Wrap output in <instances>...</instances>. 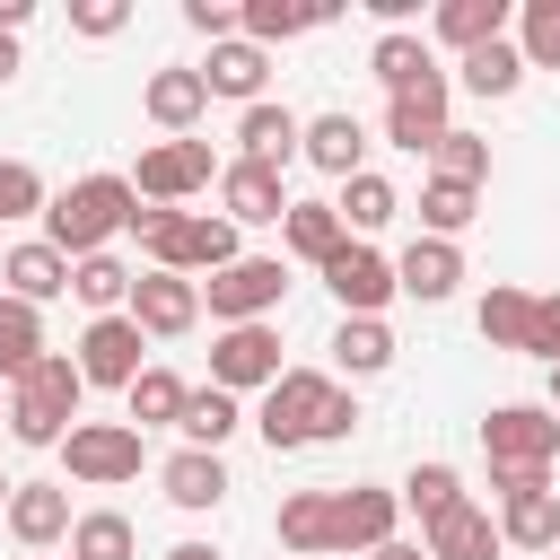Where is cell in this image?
I'll return each instance as SVG.
<instances>
[{"label": "cell", "mask_w": 560, "mask_h": 560, "mask_svg": "<svg viewBox=\"0 0 560 560\" xmlns=\"http://www.w3.org/2000/svg\"><path fill=\"white\" fill-rule=\"evenodd\" d=\"M446 105H455V79H429V88H411V96H385V140L411 149V158H429V149L455 131Z\"/></svg>", "instance_id": "5bb4252c"}, {"label": "cell", "mask_w": 560, "mask_h": 560, "mask_svg": "<svg viewBox=\"0 0 560 560\" xmlns=\"http://www.w3.org/2000/svg\"><path fill=\"white\" fill-rule=\"evenodd\" d=\"M35 359H44V306L0 298V385H18Z\"/></svg>", "instance_id": "8d00e7d4"}, {"label": "cell", "mask_w": 560, "mask_h": 560, "mask_svg": "<svg viewBox=\"0 0 560 560\" xmlns=\"http://www.w3.org/2000/svg\"><path fill=\"white\" fill-rule=\"evenodd\" d=\"M525 359L560 368V289H551V298H534V315H525Z\"/></svg>", "instance_id": "ee69618b"}, {"label": "cell", "mask_w": 560, "mask_h": 560, "mask_svg": "<svg viewBox=\"0 0 560 560\" xmlns=\"http://www.w3.org/2000/svg\"><path fill=\"white\" fill-rule=\"evenodd\" d=\"M385 368H394V332H385V315H341V324H332V376L359 385V376H385Z\"/></svg>", "instance_id": "484cf974"}, {"label": "cell", "mask_w": 560, "mask_h": 560, "mask_svg": "<svg viewBox=\"0 0 560 560\" xmlns=\"http://www.w3.org/2000/svg\"><path fill=\"white\" fill-rule=\"evenodd\" d=\"M184 394H192V385H184L175 368H140V376L122 385V411H131V429L149 438V429H175V420H184Z\"/></svg>", "instance_id": "f546056e"}, {"label": "cell", "mask_w": 560, "mask_h": 560, "mask_svg": "<svg viewBox=\"0 0 560 560\" xmlns=\"http://www.w3.org/2000/svg\"><path fill=\"white\" fill-rule=\"evenodd\" d=\"M280 210H289V184L271 166H254V158L219 166V219L228 228H280Z\"/></svg>", "instance_id": "4fadbf2b"}, {"label": "cell", "mask_w": 560, "mask_h": 560, "mask_svg": "<svg viewBox=\"0 0 560 560\" xmlns=\"http://www.w3.org/2000/svg\"><path fill=\"white\" fill-rule=\"evenodd\" d=\"M210 385L219 394H271L280 385V324H228L210 341Z\"/></svg>", "instance_id": "ba28073f"}, {"label": "cell", "mask_w": 560, "mask_h": 560, "mask_svg": "<svg viewBox=\"0 0 560 560\" xmlns=\"http://www.w3.org/2000/svg\"><path fill=\"white\" fill-rule=\"evenodd\" d=\"M254 429H262L271 455H298V446L350 438V429H359V402H350V385H341L332 368H280V385L262 394Z\"/></svg>", "instance_id": "6da1fadb"}, {"label": "cell", "mask_w": 560, "mask_h": 560, "mask_svg": "<svg viewBox=\"0 0 560 560\" xmlns=\"http://www.w3.org/2000/svg\"><path fill=\"white\" fill-rule=\"evenodd\" d=\"M280 542L298 560H324L332 551V490H289L280 499Z\"/></svg>", "instance_id": "d6a6232c"}, {"label": "cell", "mask_w": 560, "mask_h": 560, "mask_svg": "<svg viewBox=\"0 0 560 560\" xmlns=\"http://www.w3.org/2000/svg\"><path fill=\"white\" fill-rule=\"evenodd\" d=\"M280 245L298 254V262H332V245H341V219H332V201H289L280 210Z\"/></svg>", "instance_id": "e575fe53"}, {"label": "cell", "mask_w": 560, "mask_h": 560, "mask_svg": "<svg viewBox=\"0 0 560 560\" xmlns=\"http://www.w3.org/2000/svg\"><path fill=\"white\" fill-rule=\"evenodd\" d=\"M35 560H44V551H35Z\"/></svg>", "instance_id": "9f6ffc18"}, {"label": "cell", "mask_w": 560, "mask_h": 560, "mask_svg": "<svg viewBox=\"0 0 560 560\" xmlns=\"http://www.w3.org/2000/svg\"><path fill=\"white\" fill-rule=\"evenodd\" d=\"M508 44L525 52V70H560V0H525Z\"/></svg>", "instance_id": "ab89813d"}, {"label": "cell", "mask_w": 560, "mask_h": 560, "mask_svg": "<svg viewBox=\"0 0 560 560\" xmlns=\"http://www.w3.org/2000/svg\"><path fill=\"white\" fill-rule=\"evenodd\" d=\"M0 280H9L0 298H18V306H52V298L70 289V254H52L44 236H26V245L0 254Z\"/></svg>", "instance_id": "d6986e66"}, {"label": "cell", "mask_w": 560, "mask_h": 560, "mask_svg": "<svg viewBox=\"0 0 560 560\" xmlns=\"http://www.w3.org/2000/svg\"><path fill=\"white\" fill-rule=\"evenodd\" d=\"M70 26L105 44V35H122V26H131V9H122V0H79V9H70Z\"/></svg>", "instance_id": "f6af8a7d"}, {"label": "cell", "mask_w": 560, "mask_h": 560, "mask_svg": "<svg viewBox=\"0 0 560 560\" xmlns=\"http://www.w3.org/2000/svg\"><path fill=\"white\" fill-rule=\"evenodd\" d=\"M9 534H18L26 551L70 542V490H61V481H18V490H9Z\"/></svg>", "instance_id": "ffe728a7"}, {"label": "cell", "mask_w": 560, "mask_h": 560, "mask_svg": "<svg viewBox=\"0 0 560 560\" xmlns=\"http://www.w3.org/2000/svg\"><path fill=\"white\" fill-rule=\"evenodd\" d=\"M44 175L26 166V158H0V228H18V219H44Z\"/></svg>", "instance_id": "7bdbcfd3"}, {"label": "cell", "mask_w": 560, "mask_h": 560, "mask_svg": "<svg viewBox=\"0 0 560 560\" xmlns=\"http://www.w3.org/2000/svg\"><path fill=\"white\" fill-rule=\"evenodd\" d=\"M394 499H402V508H411V516H420V525H438V516H446V508H455V499H464V472H455V464H438V455H429V464H411V481H402V490H394Z\"/></svg>", "instance_id": "f35d334b"}, {"label": "cell", "mask_w": 560, "mask_h": 560, "mask_svg": "<svg viewBox=\"0 0 560 560\" xmlns=\"http://www.w3.org/2000/svg\"><path fill=\"white\" fill-rule=\"evenodd\" d=\"M166 560H219V551H210V542H175Z\"/></svg>", "instance_id": "f907efd6"}, {"label": "cell", "mask_w": 560, "mask_h": 560, "mask_svg": "<svg viewBox=\"0 0 560 560\" xmlns=\"http://www.w3.org/2000/svg\"><path fill=\"white\" fill-rule=\"evenodd\" d=\"M184 26L210 35V44H228L236 35V0H184Z\"/></svg>", "instance_id": "bcb514c9"}, {"label": "cell", "mask_w": 560, "mask_h": 560, "mask_svg": "<svg viewBox=\"0 0 560 560\" xmlns=\"http://www.w3.org/2000/svg\"><path fill=\"white\" fill-rule=\"evenodd\" d=\"M26 18H35V0H0V35H18Z\"/></svg>", "instance_id": "7dc6e473"}, {"label": "cell", "mask_w": 560, "mask_h": 560, "mask_svg": "<svg viewBox=\"0 0 560 560\" xmlns=\"http://www.w3.org/2000/svg\"><path fill=\"white\" fill-rule=\"evenodd\" d=\"M455 88H464V96H516V88H525V52H516L508 35L481 44V52H464V61H455Z\"/></svg>", "instance_id": "836d02e7"}, {"label": "cell", "mask_w": 560, "mask_h": 560, "mask_svg": "<svg viewBox=\"0 0 560 560\" xmlns=\"http://www.w3.org/2000/svg\"><path fill=\"white\" fill-rule=\"evenodd\" d=\"M131 280H140V271H131L122 254H88V262H70V298H79L88 315H122V306H131Z\"/></svg>", "instance_id": "4dcf8cb0"}, {"label": "cell", "mask_w": 560, "mask_h": 560, "mask_svg": "<svg viewBox=\"0 0 560 560\" xmlns=\"http://www.w3.org/2000/svg\"><path fill=\"white\" fill-rule=\"evenodd\" d=\"M140 105H149V122H158L166 140H192V122L210 114V88H201V70H184V61H166V70H149V88H140Z\"/></svg>", "instance_id": "e0dca14e"}, {"label": "cell", "mask_w": 560, "mask_h": 560, "mask_svg": "<svg viewBox=\"0 0 560 560\" xmlns=\"http://www.w3.org/2000/svg\"><path fill=\"white\" fill-rule=\"evenodd\" d=\"M140 350H149V332H140L131 315H88V332H79V385H114V394H122V385L149 368Z\"/></svg>", "instance_id": "30bf717a"}, {"label": "cell", "mask_w": 560, "mask_h": 560, "mask_svg": "<svg viewBox=\"0 0 560 560\" xmlns=\"http://www.w3.org/2000/svg\"><path fill=\"white\" fill-rule=\"evenodd\" d=\"M420 551L429 560H499V516L472 508V499H455L438 525H420Z\"/></svg>", "instance_id": "44dd1931"}, {"label": "cell", "mask_w": 560, "mask_h": 560, "mask_svg": "<svg viewBox=\"0 0 560 560\" xmlns=\"http://www.w3.org/2000/svg\"><path fill=\"white\" fill-rule=\"evenodd\" d=\"M0 420H9V385H0Z\"/></svg>", "instance_id": "db71d44e"}, {"label": "cell", "mask_w": 560, "mask_h": 560, "mask_svg": "<svg viewBox=\"0 0 560 560\" xmlns=\"http://www.w3.org/2000/svg\"><path fill=\"white\" fill-rule=\"evenodd\" d=\"M368 70H376V88H385V96H411V88L446 79V70H438V52H429V35H411V26L376 35V44H368Z\"/></svg>", "instance_id": "7402d4cb"}, {"label": "cell", "mask_w": 560, "mask_h": 560, "mask_svg": "<svg viewBox=\"0 0 560 560\" xmlns=\"http://www.w3.org/2000/svg\"><path fill=\"white\" fill-rule=\"evenodd\" d=\"M368 560H429L420 542H385V551H368Z\"/></svg>", "instance_id": "681fc988"}, {"label": "cell", "mask_w": 560, "mask_h": 560, "mask_svg": "<svg viewBox=\"0 0 560 560\" xmlns=\"http://www.w3.org/2000/svg\"><path fill=\"white\" fill-rule=\"evenodd\" d=\"M131 551H140V534H131L122 508H88V516H70V560H131Z\"/></svg>", "instance_id": "d590c367"}, {"label": "cell", "mask_w": 560, "mask_h": 560, "mask_svg": "<svg viewBox=\"0 0 560 560\" xmlns=\"http://www.w3.org/2000/svg\"><path fill=\"white\" fill-rule=\"evenodd\" d=\"M219 166H210V140H149L140 166H131V201L149 210H184L192 192H210Z\"/></svg>", "instance_id": "8992f818"}, {"label": "cell", "mask_w": 560, "mask_h": 560, "mask_svg": "<svg viewBox=\"0 0 560 560\" xmlns=\"http://www.w3.org/2000/svg\"><path fill=\"white\" fill-rule=\"evenodd\" d=\"M324 18H332L324 0H245V9H236V35H245L254 52H271V44H289V35L324 26Z\"/></svg>", "instance_id": "83f0119b"}, {"label": "cell", "mask_w": 560, "mask_h": 560, "mask_svg": "<svg viewBox=\"0 0 560 560\" xmlns=\"http://www.w3.org/2000/svg\"><path fill=\"white\" fill-rule=\"evenodd\" d=\"M298 158L324 166L332 184H350V175L368 166V131H359V114H315V122L298 131Z\"/></svg>", "instance_id": "603a6c76"}, {"label": "cell", "mask_w": 560, "mask_h": 560, "mask_svg": "<svg viewBox=\"0 0 560 560\" xmlns=\"http://www.w3.org/2000/svg\"><path fill=\"white\" fill-rule=\"evenodd\" d=\"M131 175H79V184H61L52 201H44V245L52 254H70V262H88V254H105L122 228H131Z\"/></svg>", "instance_id": "7a4b0ae2"}, {"label": "cell", "mask_w": 560, "mask_h": 560, "mask_svg": "<svg viewBox=\"0 0 560 560\" xmlns=\"http://www.w3.org/2000/svg\"><path fill=\"white\" fill-rule=\"evenodd\" d=\"M394 210H402V192H394V184H385L376 166H359V175L341 184V201H332V219H341V236H359V245H368V236H376V228H385Z\"/></svg>", "instance_id": "f1b7e54d"}, {"label": "cell", "mask_w": 560, "mask_h": 560, "mask_svg": "<svg viewBox=\"0 0 560 560\" xmlns=\"http://www.w3.org/2000/svg\"><path fill=\"white\" fill-rule=\"evenodd\" d=\"M122 315H131L149 341H175V332H192V324H201V280H184V271H140Z\"/></svg>", "instance_id": "8fae6325"}, {"label": "cell", "mask_w": 560, "mask_h": 560, "mask_svg": "<svg viewBox=\"0 0 560 560\" xmlns=\"http://www.w3.org/2000/svg\"><path fill=\"white\" fill-rule=\"evenodd\" d=\"M525 315H534L525 289H490V298H481V341H490V350H525Z\"/></svg>", "instance_id": "b9f144b4"}, {"label": "cell", "mask_w": 560, "mask_h": 560, "mask_svg": "<svg viewBox=\"0 0 560 560\" xmlns=\"http://www.w3.org/2000/svg\"><path fill=\"white\" fill-rule=\"evenodd\" d=\"M280 298H289V262H280V254H236L228 271L201 280V306H210L219 332H228V324H271Z\"/></svg>", "instance_id": "277c9868"}, {"label": "cell", "mask_w": 560, "mask_h": 560, "mask_svg": "<svg viewBox=\"0 0 560 560\" xmlns=\"http://www.w3.org/2000/svg\"><path fill=\"white\" fill-rule=\"evenodd\" d=\"M79 359H61V350H44L18 385H9V438L18 446H61L70 429H79Z\"/></svg>", "instance_id": "3957f363"}, {"label": "cell", "mask_w": 560, "mask_h": 560, "mask_svg": "<svg viewBox=\"0 0 560 560\" xmlns=\"http://www.w3.org/2000/svg\"><path fill=\"white\" fill-rule=\"evenodd\" d=\"M508 26H516V0H438V9H429V35H438L455 61L481 52V44H499Z\"/></svg>", "instance_id": "2e32d148"}, {"label": "cell", "mask_w": 560, "mask_h": 560, "mask_svg": "<svg viewBox=\"0 0 560 560\" xmlns=\"http://www.w3.org/2000/svg\"><path fill=\"white\" fill-rule=\"evenodd\" d=\"M324 289H332V306H341V315H385V306L402 298V289H394V262H385L376 245H359V236H341V245H332Z\"/></svg>", "instance_id": "9c48e42d"}, {"label": "cell", "mask_w": 560, "mask_h": 560, "mask_svg": "<svg viewBox=\"0 0 560 560\" xmlns=\"http://www.w3.org/2000/svg\"><path fill=\"white\" fill-rule=\"evenodd\" d=\"M394 289L420 298V306H446V298L464 289V245H446V236H411V245L394 254Z\"/></svg>", "instance_id": "9a60e30c"}, {"label": "cell", "mask_w": 560, "mask_h": 560, "mask_svg": "<svg viewBox=\"0 0 560 560\" xmlns=\"http://www.w3.org/2000/svg\"><path fill=\"white\" fill-rule=\"evenodd\" d=\"M18 70H26V61H18V35H0V88H9Z\"/></svg>", "instance_id": "c3c4849f"}, {"label": "cell", "mask_w": 560, "mask_h": 560, "mask_svg": "<svg viewBox=\"0 0 560 560\" xmlns=\"http://www.w3.org/2000/svg\"><path fill=\"white\" fill-rule=\"evenodd\" d=\"M9 490H18V481H9V472H0V516H9Z\"/></svg>", "instance_id": "816d5d0a"}, {"label": "cell", "mask_w": 560, "mask_h": 560, "mask_svg": "<svg viewBox=\"0 0 560 560\" xmlns=\"http://www.w3.org/2000/svg\"><path fill=\"white\" fill-rule=\"evenodd\" d=\"M551 411H560V368H551Z\"/></svg>", "instance_id": "f5cc1de1"}, {"label": "cell", "mask_w": 560, "mask_h": 560, "mask_svg": "<svg viewBox=\"0 0 560 560\" xmlns=\"http://www.w3.org/2000/svg\"><path fill=\"white\" fill-rule=\"evenodd\" d=\"M298 131H306V122H298L289 105H271V96H262V105H245V114H236V158H254V166H271V175H280V166L298 158Z\"/></svg>", "instance_id": "d4e9b609"}, {"label": "cell", "mask_w": 560, "mask_h": 560, "mask_svg": "<svg viewBox=\"0 0 560 560\" xmlns=\"http://www.w3.org/2000/svg\"><path fill=\"white\" fill-rule=\"evenodd\" d=\"M481 455H490V472H551L560 464V411L551 402H499L481 420Z\"/></svg>", "instance_id": "5b68a950"}, {"label": "cell", "mask_w": 560, "mask_h": 560, "mask_svg": "<svg viewBox=\"0 0 560 560\" xmlns=\"http://www.w3.org/2000/svg\"><path fill=\"white\" fill-rule=\"evenodd\" d=\"M158 490H166L184 516H210V508L228 499V464H219V455H201V446H175V455L158 464Z\"/></svg>", "instance_id": "cb8c5ba5"}, {"label": "cell", "mask_w": 560, "mask_h": 560, "mask_svg": "<svg viewBox=\"0 0 560 560\" xmlns=\"http://www.w3.org/2000/svg\"><path fill=\"white\" fill-rule=\"evenodd\" d=\"M61 464H70V481L114 490V481H131V472L149 464V446H140V429H131V420H79V429L61 438Z\"/></svg>", "instance_id": "52a82bcc"}, {"label": "cell", "mask_w": 560, "mask_h": 560, "mask_svg": "<svg viewBox=\"0 0 560 560\" xmlns=\"http://www.w3.org/2000/svg\"><path fill=\"white\" fill-rule=\"evenodd\" d=\"M175 429H184V446L219 455V446H228V438L245 429V411H236V394H219V385H192V394H184V420H175Z\"/></svg>", "instance_id": "1f68e13d"}, {"label": "cell", "mask_w": 560, "mask_h": 560, "mask_svg": "<svg viewBox=\"0 0 560 560\" xmlns=\"http://www.w3.org/2000/svg\"><path fill=\"white\" fill-rule=\"evenodd\" d=\"M262 79H271V52H254L245 35L210 44V61H201V88L210 96H236V105H262Z\"/></svg>", "instance_id": "4316f807"}, {"label": "cell", "mask_w": 560, "mask_h": 560, "mask_svg": "<svg viewBox=\"0 0 560 560\" xmlns=\"http://www.w3.org/2000/svg\"><path fill=\"white\" fill-rule=\"evenodd\" d=\"M394 516H402V499H394V490H368V481L332 490V551H350V560L385 551V542H394Z\"/></svg>", "instance_id": "7c38bea8"}, {"label": "cell", "mask_w": 560, "mask_h": 560, "mask_svg": "<svg viewBox=\"0 0 560 560\" xmlns=\"http://www.w3.org/2000/svg\"><path fill=\"white\" fill-rule=\"evenodd\" d=\"M551 560H560V551H551Z\"/></svg>", "instance_id": "11a10c76"}, {"label": "cell", "mask_w": 560, "mask_h": 560, "mask_svg": "<svg viewBox=\"0 0 560 560\" xmlns=\"http://www.w3.org/2000/svg\"><path fill=\"white\" fill-rule=\"evenodd\" d=\"M472 219H481V192H464V184H438V175L420 184V236H446V245H455Z\"/></svg>", "instance_id": "74e56055"}, {"label": "cell", "mask_w": 560, "mask_h": 560, "mask_svg": "<svg viewBox=\"0 0 560 560\" xmlns=\"http://www.w3.org/2000/svg\"><path fill=\"white\" fill-rule=\"evenodd\" d=\"M429 166H438V184H464V192H481V184H490V140H472V131H446V140L429 149Z\"/></svg>", "instance_id": "60d3db41"}, {"label": "cell", "mask_w": 560, "mask_h": 560, "mask_svg": "<svg viewBox=\"0 0 560 560\" xmlns=\"http://www.w3.org/2000/svg\"><path fill=\"white\" fill-rule=\"evenodd\" d=\"M499 542H516V551L551 560V551H560V490H551V481L508 490V499H499Z\"/></svg>", "instance_id": "ac0fdd59"}]
</instances>
